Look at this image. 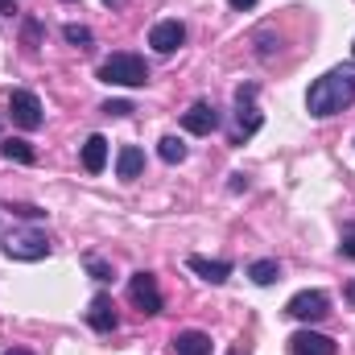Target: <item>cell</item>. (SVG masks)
Listing matches in <instances>:
<instances>
[{
  "label": "cell",
  "mask_w": 355,
  "mask_h": 355,
  "mask_svg": "<svg viewBox=\"0 0 355 355\" xmlns=\"http://www.w3.org/2000/svg\"><path fill=\"white\" fill-rule=\"evenodd\" d=\"M8 112L21 128H42V99L33 91H12L8 95Z\"/></svg>",
  "instance_id": "6"
},
{
  "label": "cell",
  "mask_w": 355,
  "mask_h": 355,
  "mask_svg": "<svg viewBox=\"0 0 355 355\" xmlns=\"http://www.w3.org/2000/svg\"><path fill=\"white\" fill-rule=\"evenodd\" d=\"M186 268H190V272H198V277H202V281H211V285H223V281L232 277V265H227V261H207V257H190Z\"/></svg>",
  "instance_id": "13"
},
{
  "label": "cell",
  "mask_w": 355,
  "mask_h": 355,
  "mask_svg": "<svg viewBox=\"0 0 355 355\" xmlns=\"http://www.w3.org/2000/svg\"><path fill=\"white\" fill-rule=\"evenodd\" d=\"M227 355H244V352H227Z\"/></svg>",
  "instance_id": "27"
},
{
  "label": "cell",
  "mask_w": 355,
  "mask_h": 355,
  "mask_svg": "<svg viewBox=\"0 0 355 355\" xmlns=\"http://www.w3.org/2000/svg\"><path fill=\"white\" fill-rule=\"evenodd\" d=\"M87 327L99 331V335H112V331L120 327V314H116V306H112L107 293H95L87 302Z\"/></svg>",
  "instance_id": "7"
},
{
  "label": "cell",
  "mask_w": 355,
  "mask_h": 355,
  "mask_svg": "<svg viewBox=\"0 0 355 355\" xmlns=\"http://www.w3.org/2000/svg\"><path fill=\"white\" fill-rule=\"evenodd\" d=\"M252 95H257V87H252V83L236 91V99H240V141H244V137H252V132L261 128V112L252 107Z\"/></svg>",
  "instance_id": "11"
},
{
  "label": "cell",
  "mask_w": 355,
  "mask_h": 355,
  "mask_svg": "<svg viewBox=\"0 0 355 355\" xmlns=\"http://www.w3.org/2000/svg\"><path fill=\"white\" fill-rule=\"evenodd\" d=\"M248 277H252L257 285H272V281L281 277V265H277V261H252V265H248Z\"/></svg>",
  "instance_id": "17"
},
{
  "label": "cell",
  "mask_w": 355,
  "mask_h": 355,
  "mask_svg": "<svg viewBox=\"0 0 355 355\" xmlns=\"http://www.w3.org/2000/svg\"><path fill=\"white\" fill-rule=\"evenodd\" d=\"M352 54H355V42H352Z\"/></svg>",
  "instance_id": "28"
},
{
  "label": "cell",
  "mask_w": 355,
  "mask_h": 355,
  "mask_svg": "<svg viewBox=\"0 0 355 355\" xmlns=\"http://www.w3.org/2000/svg\"><path fill=\"white\" fill-rule=\"evenodd\" d=\"M141 170H145V153H141L137 145H124L120 157H116V178L132 182V178H141Z\"/></svg>",
  "instance_id": "14"
},
{
  "label": "cell",
  "mask_w": 355,
  "mask_h": 355,
  "mask_svg": "<svg viewBox=\"0 0 355 355\" xmlns=\"http://www.w3.org/2000/svg\"><path fill=\"white\" fill-rule=\"evenodd\" d=\"M289 355H335V339H327L318 331H297L289 339Z\"/></svg>",
  "instance_id": "10"
},
{
  "label": "cell",
  "mask_w": 355,
  "mask_h": 355,
  "mask_svg": "<svg viewBox=\"0 0 355 355\" xmlns=\"http://www.w3.org/2000/svg\"><path fill=\"white\" fill-rule=\"evenodd\" d=\"M182 42H186V25H182V21H157V25L149 29V46H153L157 54H174Z\"/></svg>",
  "instance_id": "9"
},
{
  "label": "cell",
  "mask_w": 355,
  "mask_h": 355,
  "mask_svg": "<svg viewBox=\"0 0 355 355\" xmlns=\"http://www.w3.org/2000/svg\"><path fill=\"white\" fill-rule=\"evenodd\" d=\"M83 265H87V272H91V277H95V281H112V265H103L99 257H87Z\"/></svg>",
  "instance_id": "20"
},
{
  "label": "cell",
  "mask_w": 355,
  "mask_h": 355,
  "mask_svg": "<svg viewBox=\"0 0 355 355\" xmlns=\"http://www.w3.org/2000/svg\"><path fill=\"white\" fill-rule=\"evenodd\" d=\"M157 153H162V162H170V166H178V162H186V145H182L178 137H162Z\"/></svg>",
  "instance_id": "18"
},
{
  "label": "cell",
  "mask_w": 355,
  "mask_h": 355,
  "mask_svg": "<svg viewBox=\"0 0 355 355\" xmlns=\"http://www.w3.org/2000/svg\"><path fill=\"white\" fill-rule=\"evenodd\" d=\"M182 128L194 132V137H211V132L219 128V112H215L211 103H190V107L182 112Z\"/></svg>",
  "instance_id": "8"
},
{
  "label": "cell",
  "mask_w": 355,
  "mask_h": 355,
  "mask_svg": "<svg viewBox=\"0 0 355 355\" xmlns=\"http://www.w3.org/2000/svg\"><path fill=\"white\" fill-rule=\"evenodd\" d=\"M99 79L116 83V87H145L149 83V67L137 54H112V58L99 62Z\"/></svg>",
  "instance_id": "2"
},
{
  "label": "cell",
  "mask_w": 355,
  "mask_h": 355,
  "mask_svg": "<svg viewBox=\"0 0 355 355\" xmlns=\"http://www.w3.org/2000/svg\"><path fill=\"white\" fill-rule=\"evenodd\" d=\"M352 99H355V62H343V67L327 71L322 79H314V87L306 95V107H310V116L327 120V116L352 107Z\"/></svg>",
  "instance_id": "1"
},
{
  "label": "cell",
  "mask_w": 355,
  "mask_h": 355,
  "mask_svg": "<svg viewBox=\"0 0 355 355\" xmlns=\"http://www.w3.org/2000/svg\"><path fill=\"white\" fill-rule=\"evenodd\" d=\"M347 302L355 306V281H347Z\"/></svg>",
  "instance_id": "24"
},
{
  "label": "cell",
  "mask_w": 355,
  "mask_h": 355,
  "mask_svg": "<svg viewBox=\"0 0 355 355\" xmlns=\"http://www.w3.org/2000/svg\"><path fill=\"white\" fill-rule=\"evenodd\" d=\"M62 37H67L71 46H83V50L91 46V29H87V25H67V29H62Z\"/></svg>",
  "instance_id": "19"
},
{
  "label": "cell",
  "mask_w": 355,
  "mask_h": 355,
  "mask_svg": "<svg viewBox=\"0 0 355 355\" xmlns=\"http://www.w3.org/2000/svg\"><path fill=\"white\" fill-rule=\"evenodd\" d=\"M128 297L141 314H162V289H157V277L153 272H132L128 277Z\"/></svg>",
  "instance_id": "5"
},
{
  "label": "cell",
  "mask_w": 355,
  "mask_h": 355,
  "mask_svg": "<svg viewBox=\"0 0 355 355\" xmlns=\"http://www.w3.org/2000/svg\"><path fill=\"white\" fill-rule=\"evenodd\" d=\"M107 166V141L95 132V137H87V145H83V170L87 174H99Z\"/></svg>",
  "instance_id": "15"
},
{
  "label": "cell",
  "mask_w": 355,
  "mask_h": 355,
  "mask_svg": "<svg viewBox=\"0 0 355 355\" xmlns=\"http://www.w3.org/2000/svg\"><path fill=\"white\" fill-rule=\"evenodd\" d=\"M4 257L8 261H46L50 257V240L42 232H8Z\"/></svg>",
  "instance_id": "3"
},
{
  "label": "cell",
  "mask_w": 355,
  "mask_h": 355,
  "mask_svg": "<svg viewBox=\"0 0 355 355\" xmlns=\"http://www.w3.org/2000/svg\"><path fill=\"white\" fill-rule=\"evenodd\" d=\"M103 4H120V0H103Z\"/></svg>",
  "instance_id": "26"
},
{
  "label": "cell",
  "mask_w": 355,
  "mask_h": 355,
  "mask_svg": "<svg viewBox=\"0 0 355 355\" xmlns=\"http://www.w3.org/2000/svg\"><path fill=\"white\" fill-rule=\"evenodd\" d=\"M0 355H29V352H21V347H12V352H0Z\"/></svg>",
  "instance_id": "25"
},
{
  "label": "cell",
  "mask_w": 355,
  "mask_h": 355,
  "mask_svg": "<svg viewBox=\"0 0 355 355\" xmlns=\"http://www.w3.org/2000/svg\"><path fill=\"white\" fill-rule=\"evenodd\" d=\"M170 352L174 355H211V335H202V331H178Z\"/></svg>",
  "instance_id": "12"
},
{
  "label": "cell",
  "mask_w": 355,
  "mask_h": 355,
  "mask_svg": "<svg viewBox=\"0 0 355 355\" xmlns=\"http://www.w3.org/2000/svg\"><path fill=\"white\" fill-rule=\"evenodd\" d=\"M285 314L297 318V322H318V318L331 314V297H327L322 289H302V293H293V297L285 302Z\"/></svg>",
  "instance_id": "4"
},
{
  "label": "cell",
  "mask_w": 355,
  "mask_h": 355,
  "mask_svg": "<svg viewBox=\"0 0 355 355\" xmlns=\"http://www.w3.org/2000/svg\"><path fill=\"white\" fill-rule=\"evenodd\" d=\"M227 4H232V8H252L257 0H227Z\"/></svg>",
  "instance_id": "23"
},
{
  "label": "cell",
  "mask_w": 355,
  "mask_h": 355,
  "mask_svg": "<svg viewBox=\"0 0 355 355\" xmlns=\"http://www.w3.org/2000/svg\"><path fill=\"white\" fill-rule=\"evenodd\" d=\"M339 252L355 261V223H347V227H343V244H339Z\"/></svg>",
  "instance_id": "22"
},
{
  "label": "cell",
  "mask_w": 355,
  "mask_h": 355,
  "mask_svg": "<svg viewBox=\"0 0 355 355\" xmlns=\"http://www.w3.org/2000/svg\"><path fill=\"white\" fill-rule=\"evenodd\" d=\"M0 149H4V157H8V162H21V166H33V157H37V153H33V145H29V141H21V137L4 141Z\"/></svg>",
  "instance_id": "16"
},
{
  "label": "cell",
  "mask_w": 355,
  "mask_h": 355,
  "mask_svg": "<svg viewBox=\"0 0 355 355\" xmlns=\"http://www.w3.org/2000/svg\"><path fill=\"white\" fill-rule=\"evenodd\" d=\"M103 116H132V103L128 99H107L103 103Z\"/></svg>",
  "instance_id": "21"
}]
</instances>
